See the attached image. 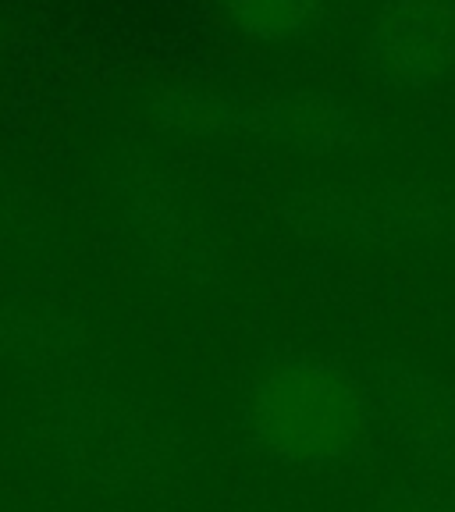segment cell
<instances>
[{"instance_id": "cell-4", "label": "cell", "mask_w": 455, "mask_h": 512, "mask_svg": "<svg viewBox=\"0 0 455 512\" xmlns=\"http://www.w3.org/2000/svg\"><path fill=\"white\" fill-rule=\"evenodd\" d=\"M299 8L303 0H235L239 18H246V25H256V29H285Z\"/></svg>"}, {"instance_id": "cell-2", "label": "cell", "mask_w": 455, "mask_h": 512, "mask_svg": "<svg viewBox=\"0 0 455 512\" xmlns=\"http://www.w3.org/2000/svg\"><path fill=\"white\" fill-rule=\"evenodd\" d=\"M377 427L427 477L455 480V392L431 370L367 363Z\"/></svg>"}, {"instance_id": "cell-3", "label": "cell", "mask_w": 455, "mask_h": 512, "mask_svg": "<svg viewBox=\"0 0 455 512\" xmlns=\"http://www.w3.org/2000/svg\"><path fill=\"white\" fill-rule=\"evenodd\" d=\"M370 512H455V480L413 477L384 488Z\"/></svg>"}, {"instance_id": "cell-1", "label": "cell", "mask_w": 455, "mask_h": 512, "mask_svg": "<svg viewBox=\"0 0 455 512\" xmlns=\"http://www.w3.org/2000/svg\"><path fill=\"white\" fill-rule=\"evenodd\" d=\"M239 431L264 463L306 480L363 473L381 448L367 367L320 352H267L242 370Z\"/></svg>"}]
</instances>
